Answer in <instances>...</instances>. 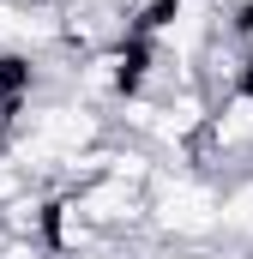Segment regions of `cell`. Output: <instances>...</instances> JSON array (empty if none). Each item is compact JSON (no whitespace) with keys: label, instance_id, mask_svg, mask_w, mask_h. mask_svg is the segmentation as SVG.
Segmentation results:
<instances>
[{"label":"cell","instance_id":"obj_1","mask_svg":"<svg viewBox=\"0 0 253 259\" xmlns=\"http://www.w3.org/2000/svg\"><path fill=\"white\" fill-rule=\"evenodd\" d=\"M223 187L175 169V163H157V175L145 181V229L163 241V247H217L223 241Z\"/></svg>","mask_w":253,"mask_h":259},{"label":"cell","instance_id":"obj_2","mask_svg":"<svg viewBox=\"0 0 253 259\" xmlns=\"http://www.w3.org/2000/svg\"><path fill=\"white\" fill-rule=\"evenodd\" d=\"M72 205L78 217L103 235V241H126V235H145V187L133 181H115V175H97L85 187H72Z\"/></svg>","mask_w":253,"mask_h":259}]
</instances>
